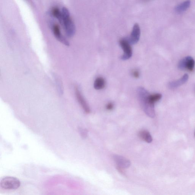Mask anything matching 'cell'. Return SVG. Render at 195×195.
<instances>
[{
	"instance_id": "obj_17",
	"label": "cell",
	"mask_w": 195,
	"mask_h": 195,
	"mask_svg": "<svg viewBox=\"0 0 195 195\" xmlns=\"http://www.w3.org/2000/svg\"><path fill=\"white\" fill-rule=\"evenodd\" d=\"M132 75L135 78H138L140 77V73L139 71L137 70H133L132 72Z\"/></svg>"
},
{
	"instance_id": "obj_6",
	"label": "cell",
	"mask_w": 195,
	"mask_h": 195,
	"mask_svg": "<svg viewBox=\"0 0 195 195\" xmlns=\"http://www.w3.org/2000/svg\"><path fill=\"white\" fill-rule=\"evenodd\" d=\"M140 35L141 30L139 25L137 23L135 24L129 40L130 43L132 44H135L137 43L139 41Z\"/></svg>"
},
{
	"instance_id": "obj_14",
	"label": "cell",
	"mask_w": 195,
	"mask_h": 195,
	"mask_svg": "<svg viewBox=\"0 0 195 195\" xmlns=\"http://www.w3.org/2000/svg\"><path fill=\"white\" fill-rule=\"evenodd\" d=\"M162 97V95L160 94V93L149 95V101L151 104H154L156 102L160 100Z\"/></svg>"
},
{
	"instance_id": "obj_19",
	"label": "cell",
	"mask_w": 195,
	"mask_h": 195,
	"mask_svg": "<svg viewBox=\"0 0 195 195\" xmlns=\"http://www.w3.org/2000/svg\"><path fill=\"white\" fill-rule=\"evenodd\" d=\"M194 136L195 137V133H194Z\"/></svg>"
},
{
	"instance_id": "obj_9",
	"label": "cell",
	"mask_w": 195,
	"mask_h": 195,
	"mask_svg": "<svg viewBox=\"0 0 195 195\" xmlns=\"http://www.w3.org/2000/svg\"><path fill=\"white\" fill-rule=\"evenodd\" d=\"M53 30L55 36L58 41L66 46H69L70 45L68 41L61 33L59 26L54 25L53 27Z\"/></svg>"
},
{
	"instance_id": "obj_3",
	"label": "cell",
	"mask_w": 195,
	"mask_h": 195,
	"mask_svg": "<svg viewBox=\"0 0 195 195\" xmlns=\"http://www.w3.org/2000/svg\"><path fill=\"white\" fill-rule=\"evenodd\" d=\"M21 183L18 179L12 177H6L0 182L2 188L7 190H15L20 187Z\"/></svg>"
},
{
	"instance_id": "obj_4",
	"label": "cell",
	"mask_w": 195,
	"mask_h": 195,
	"mask_svg": "<svg viewBox=\"0 0 195 195\" xmlns=\"http://www.w3.org/2000/svg\"><path fill=\"white\" fill-rule=\"evenodd\" d=\"M119 43L124 51V54L121 59L123 60L130 59L132 55V49L129 41L125 39H123L120 40Z\"/></svg>"
},
{
	"instance_id": "obj_10",
	"label": "cell",
	"mask_w": 195,
	"mask_h": 195,
	"mask_svg": "<svg viewBox=\"0 0 195 195\" xmlns=\"http://www.w3.org/2000/svg\"><path fill=\"white\" fill-rule=\"evenodd\" d=\"M189 79V76L188 74H185L183 77L180 79H179L170 82L169 84V87L170 89H174V88L178 87L181 86L186 83Z\"/></svg>"
},
{
	"instance_id": "obj_1",
	"label": "cell",
	"mask_w": 195,
	"mask_h": 195,
	"mask_svg": "<svg viewBox=\"0 0 195 195\" xmlns=\"http://www.w3.org/2000/svg\"><path fill=\"white\" fill-rule=\"evenodd\" d=\"M138 99L145 112L149 116L153 118L155 116L154 104L150 102L149 93L144 88L140 87L137 89Z\"/></svg>"
},
{
	"instance_id": "obj_12",
	"label": "cell",
	"mask_w": 195,
	"mask_h": 195,
	"mask_svg": "<svg viewBox=\"0 0 195 195\" xmlns=\"http://www.w3.org/2000/svg\"><path fill=\"white\" fill-rule=\"evenodd\" d=\"M139 136L142 140L146 141L147 143H150L152 141L150 133L146 130H143L140 131L139 133Z\"/></svg>"
},
{
	"instance_id": "obj_2",
	"label": "cell",
	"mask_w": 195,
	"mask_h": 195,
	"mask_svg": "<svg viewBox=\"0 0 195 195\" xmlns=\"http://www.w3.org/2000/svg\"><path fill=\"white\" fill-rule=\"evenodd\" d=\"M62 20L60 23L63 26L67 36L72 37L75 32V27L70 17V12L67 8L63 7L62 11Z\"/></svg>"
},
{
	"instance_id": "obj_16",
	"label": "cell",
	"mask_w": 195,
	"mask_h": 195,
	"mask_svg": "<svg viewBox=\"0 0 195 195\" xmlns=\"http://www.w3.org/2000/svg\"><path fill=\"white\" fill-rule=\"evenodd\" d=\"M79 131L80 135H81V136L83 137V138H85L87 136L88 132L86 129L80 128L79 130Z\"/></svg>"
},
{
	"instance_id": "obj_18",
	"label": "cell",
	"mask_w": 195,
	"mask_h": 195,
	"mask_svg": "<svg viewBox=\"0 0 195 195\" xmlns=\"http://www.w3.org/2000/svg\"><path fill=\"white\" fill-rule=\"evenodd\" d=\"M106 108L108 110H112L113 109L114 104L112 103H109L107 104Z\"/></svg>"
},
{
	"instance_id": "obj_8",
	"label": "cell",
	"mask_w": 195,
	"mask_h": 195,
	"mask_svg": "<svg viewBox=\"0 0 195 195\" xmlns=\"http://www.w3.org/2000/svg\"><path fill=\"white\" fill-rule=\"evenodd\" d=\"M113 159L117 166L123 169L128 168L131 165L130 161L123 156L114 155Z\"/></svg>"
},
{
	"instance_id": "obj_7",
	"label": "cell",
	"mask_w": 195,
	"mask_h": 195,
	"mask_svg": "<svg viewBox=\"0 0 195 195\" xmlns=\"http://www.w3.org/2000/svg\"><path fill=\"white\" fill-rule=\"evenodd\" d=\"M75 94L76 95L77 100L79 103L80 105L82 106L83 110L86 113H90L91 112V109H90L89 106L87 104L86 101L85 100L84 98H83V95L80 93V91H79L78 88L77 87L75 88Z\"/></svg>"
},
{
	"instance_id": "obj_11",
	"label": "cell",
	"mask_w": 195,
	"mask_h": 195,
	"mask_svg": "<svg viewBox=\"0 0 195 195\" xmlns=\"http://www.w3.org/2000/svg\"><path fill=\"white\" fill-rule=\"evenodd\" d=\"M191 3V1L190 0H187L182 3L181 4L175 7L176 12L178 14H181L185 12L190 7Z\"/></svg>"
},
{
	"instance_id": "obj_13",
	"label": "cell",
	"mask_w": 195,
	"mask_h": 195,
	"mask_svg": "<svg viewBox=\"0 0 195 195\" xmlns=\"http://www.w3.org/2000/svg\"><path fill=\"white\" fill-rule=\"evenodd\" d=\"M105 86V81L102 77H98L95 80L94 87L95 89L97 90L103 89Z\"/></svg>"
},
{
	"instance_id": "obj_15",
	"label": "cell",
	"mask_w": 195,
	"mask_h": 195,
	"mask_svg": "<svg viewBox=\"0 0 195 195\" xmlns=\"http://www.w3.org/2000/svg\"><path fill=\"white\" fill-rule=\"evenodd\" d=\"M52 13L53 16L56 18L58 19L60 23L62 20V11L59 10V9L57 8H55L53 9L52 11Z\"/></svg>"
},
{
	"instance_id": "obj_5",
	"label": "cell",
	"mask_w": 195,
	"mask_h": 195,
	"mask_svg": "<svg viewBox=\"0 0 195 195\" xmlns=\"http://www.w3.org/2000/svg\"><path fill=\"white\" fill-rule=\"evenodd\" d=\"M195 61L191 56H188L180 61L178 64V68L180 70H188L193 71L195 67Z\"/></svg>"
}]
</instances>
